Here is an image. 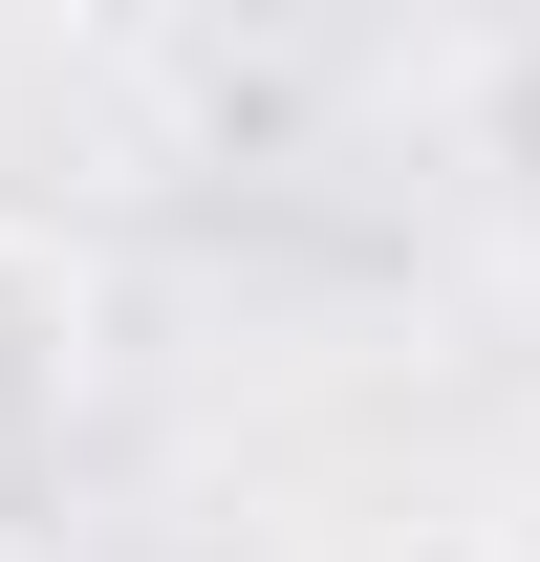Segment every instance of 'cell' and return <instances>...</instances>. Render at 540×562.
Wrapping results in <instances>:
<instances>
[{"label":"cell","mask_w":540,"mask_h":562,"mask_svg":"<svg viewBox=\"0 0 540 562\" xmlns=\"http://www.w3.org/2000/svg\"><path fill=\"white\" fill-rule=\"evenodd\" d=\"M87 390H109V281H87V238L0 216V497L87 432Z\"/></svg>","instance_id":"obj_1"},{"label":"cell","mask_w":540,"mask_h":562,"mask_svg":"<svg viewBox=\"0 0 540 562\" xmlns=\"http://www.w3.org/2000/svg\"><path fill=\"white\" fill-rule=\"evenodd\" d=\"M497 562H540V519H519V541H497Z\"/></svg>","instance_id":"obj_2"}]
</instances>
